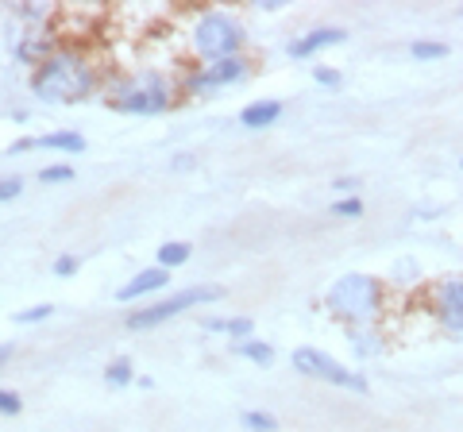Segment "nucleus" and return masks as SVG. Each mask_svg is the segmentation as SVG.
<instances>
[{"label": "nucleus", "instance_id": "bb28decb", "mask_svg": "<svg viewBox=\"0 0 463 432\" xmlns=\"http://www.w3.org/2000/svg\"><path fill=\"white\" fill-rule=\"evenodd\" d=\"M74 270H78V258H74V255H58V258H54V275L66 278V275H74Z\"/></svg>", "mask_w": 463, "mask_h": 432}, {"label": "nucleus", "instance_id": "f8f14e48", "mask_svg": "<svg viewBox=\"0 0 463 432\" xmlns=\"http://www.w3.org/2000/svg\"><path fill=\"white\" fill-rule=\"evenodd\" d=\"M347 340H352V352L364 355V359H374L386 352V340L379 333V324H359V328H347Z\"/></svg>", "mask_w": 463, "mask_h": 432}, {"label": "nucleus", "instance_id": "b1692460", "mask_svg": "<svg viewBox=\"0 0 463 432\" xmlns=\"http://www.w3.org/2000/svg\"><path fill=\"white\" fill-rule=\"evenodd\" d=\"M20 190H24V182L20 178H0V201H12V197H20Z\"/></svg>", "mask_w": 463, "mask_h": 432}, {"label": "nucleus", "instance_id": "6e6552de", "mask_svg": "<svg viewBox=\"0 0 463 432\" xmlns=\"http://www.w3.org/2000/svg\"><path fill=\"white\" fill-rule=\"evenodd\" d=\"M429 313L448 333H463V278H440L429 290Z\"/></svg>", "mask_w": 463, "mask_h": 432}, {"label": "nucleus", "instance_id": "a211bd4d", "mask_svg": "<svg viewBox=\"0 0 463 432\" xmlns=\"http://www.w3.org/2000/svg\"><path fill=\"white\" fill-rule=\"evenodd\" d=\"M240 425L248 432H279V417L267 413V409H243L240 413Z\"/></svg>", "mask_w": 463, "mask_h": 432}, {"label": "nucleus", "instance_id": "dca6fc26", "mask_svg": "<svg viewBox=\"0 0 463 432\" xmlns=\"http://www.w3.org/2000/svg\"><path fill=\"white\" fill-rule=\"evenodd\" d=\"M190 243H182V239H174V243H163L158 248V267L163 270H174V267H182V263H190Z\"/></svg>", "mask_w": 463, "mask_h": 432}, {"label": "nucleus", "instance_id": "9b49d317", "mask_svg": "<svg viewBox=\"0 0 463 432\" xmlns=\"http://www.w3.org/2000/svg\"><path fill=\"white\" fill-rule=\"evenodd\" d=\"M32 147H51V151L81 155V151H85V139H81L78 132H51V136H39V139H20L12 151H32Z\"/></svg>", "mask_w": 463, "mask_h": 432}, {"label": "nucleus", "instance_id": "a878e982", "mask_svg": "<svg viewBox=\"0 0 463 432\" xmlns=\"http://www.w3.org/2000/svg\"><path fill=\"white\" fill-rule=\"evenodd\" d=\"M313 81H321V85H340V74L332 66H313Z\"/></svg>", "mask_w": 463, "mask_h": 432}, {"label": "nucleus", "instance_id": "4be33fe9", "mask_svg": "<svg viewBox=\"0 0 463 432\" xmlns=\"http://www.w3.org/2000/svg\"><path fill=\"white\" fill-rule=\"evenodd\" d=\"M24 409V401L16 390H0V417H16Z\"/></svg>", "mask_w": 463, "mask_h": 432}, {"label": "nucleus", "instance_id": "c756f323", "mask_svg": "<svg viewBox=\"0 0 463 432\" xmlns=\"http://www.w3.org/2000/svg\"><path fill=\"white\" fill-rule=\"evenodd\" d=\"M459 170H463V158H459Z\"/></svg>", "mask_w": 463, "mask_h": 432}, {"label": "nucleus", "instance_id": "4468645a", "mask_svg": "<svg viewBox=\"0 0 463 432\" xmlns=\"http://www.w3.org/2000/svg\"><path fill=\"white\" fill-rule=\"evenodd\" d=\"M205 328H209V333H228L236 340H248L255 324H251V316H209Z\"/></svg>", "mask_w": 463, "mask_h": 432}, {"label": "nucleus", "instance_id": "20e7f679", "mask_svg": "<svg viewBox=\"0 0 463 432\" xmlns=\"http://www.w3.org/2000/svg\"><path fill=\"white\" fill-rule=\"evenodd\" d=\"M194 51L209 62H221V59H236L240 47H243V23L228 12H205L197 23H194Z\"/></svg>", "mask_w": 463, "mask_h": 432}, {"label": "nucleus", "instance_id": "1a4fd4ad", "mask_svg": "<svg viewBox=\"0 0 463 432\" xmlns=\"http://www.w3.org/2000/svg\"><path fill=\"white\" fill-rule=\"evenodd\" d=\"M344 39H347L344 27H313V32L289 42V59H313V54H321L328 47H340Z\"/></svg>", "mask_w": 463, "mask_h": 432}, {"label": "nucleus", "instance_id": "c85d7f7f", "mask_svg": "<svg viewBox=\"0 0 463 432\" xmlns=\"http://www.w3.org/2000/svg\"><path fill=\"white\" fill-rule=\"evenodd\" d=\"M12 359H16V348H12V343H0V367L12 363Z\"/></svg>", "mask_w": 463, "mask_h": 432}, {"label": "nucleus", "instance_id": "0eeeda50", "mask_svg": "<svg viewBox=\"0 0 463 432\" xmlns=\"http://www.w3.org/2000/svg\"><path fill=\"white\" fill-rule=\"evenodd\" d=\"M243 78H248V59L236 54V59H221V62H209V66L194 70V74L185 78V93L209 97V93H221V89H228V85H236Z\"/></svg>", "mask_w": 463, "mask_h": 432}, {"label": "nucleus", "instance_id": "ddd939ff", "mask_svg": "<svg viewBox=\"0 0 463 432\" xmlns=\"http://www.w3.org/2000/svg\"><path fill=\"white\" fill-rule=\"evenodd\" d=\"M279 117H282V105H279V100H255V105H248V108L240 112V124L251 127V132H259V127H270Z\"/></svg>", "mask_w": 463, "mask_h": 432}, {"label": "nucleus", "instance_id": "423d86ee", "mask_svg": "<svg viewBox=\"0 0 463 432\" xmlns=\"http://www.w3.org/2000/svg\"><path fill=\"white\" fill-rule=\"evenodd\" d=\"M221 297H224L221 286H190V290L170 294L166 301H158V305H151V309L132 313L128 316V328H155V324H163V321H170V316H178L185 309L205 305V301H221Z\"/></svg>", "mask_w": 463, "mask_h": 432}, {"label": "nucleus", "instance_id": "39448f33", "mask_svg": "<svg viewBox=\"0 0 463 432\" xmlns=\"http://www.w3.org/2000/svg\"><path fill=\"white\" fill-rule=\"evenodd\" d=\"M289 363H294L298 374H306V379H317V382H328V386H340V390H355V394H367V379L355 371H347L340 359L325 355L321 348H298L289 355Z\"/></svg>", "mask_w": 463, "mask_h": 432}, {"label": "nucleus", "instance_id": "aec40b11", "mask_svg": "<svg viewBox=\"0 0 463 432\" xmlns=\"http://www.w3.org/2000/svg\"><path fill=\"white\" fill-rule=\"evenodd\" d=\"M39 182H43V185L74 182V166H66V163H58V166H43V170H39Z\"/></svg>", "mask_w": 463, "mask_h": 432}, {"label": "nucleus", "instance_id": "cd10ccee", "mask_svg": "<svg viewBox=\"0 0 463 432\" xmlns=\"http://www.w3.org/2000/svg\"><path fill=\"white\" fill-rule=\"evenodd\" d=\"M332 190L344 193V197H355V190H359V178H336V182H332Z\"/></svg>", "mask_w": 463, "mask_h": 432}, {"label": "nucleus", "instance_id": "393cba45", "mask_svg": "<svg viewBox=\"0 0 463 432\" xmlns=\"http://www.w3.org/2000/svg\"><path fill=\"white\" fill-rule=\"evenodd\" d=\"M16 16H20V20H47L51 8H43V5H24V8H16Z\"/></svg>", "mask_w": 463, "mask_h": 432}, {"label": "nucleus", "instance_id": "7c9ffc66", "mask_svg": "<svg viewBox=\"0 0 463 432\" xmlns=\"http://www.w3.org/2000/svg\"><path fill=\"white\" fill-rule=\"evenodd\" d=\"M459 16H463V8H459Z\"/></svg>", "mask_w": 463, "mask_h": 432}, {"label": "nucleus", "instance_id": "412c9836", "mask_svg": "<svg viewBox=\"0 0 463 432\" xmlns=\"http://www.w3.org/2000/svg\"><path fill=\"white\" fill-rule=\"evenodd\" d=\"M332 216H347V221H355V216H364V201L359 197H340L336 205H332Z\"/></svg>", "mask_w": 463, "mask_h": 432}, {"label": "nucleus", "instance_id": "2eb2a0df", "mask_svg": "<svg viewBox=\"0 0 463 432\" xmlns=\"http://www.w3.org/2000/svg\"><path fill=\"white\" fill-rule=\"evenodd\" d=\"M232 352L236 355H243V359H251V363H259V367H270L274 363V348L270 343H263V340H236L232 343Z\"/></svg>", "mask_w": 463, "mask_h": 432}, {"label": "nucleus", "instance_id": "5701e85b", "mask_svg": "<svg viewBox=\"0 0 463 432\" xmlns=\"http://www.w3.org/2000/svg\"><path fill=\"white\" fill-rule=\"evenodd\" d=\"M51 313H54V305H32V309L16 313V321H20V324H35V321H47Z\"/></svg>", "mask_w": 463, "mask_h": 432}, {"label": "nucleus", "instance_id": "f3484780", "mask_svg": "<svg viewBox=\"0 0 463 432\" xmlns=\"http://www.w3.org/2000/svg\"><path fill=\"white\" fill-rule=\"evenodd\" d=\"M410 54L417 62H440V59H448V42H440V39H417V42H410Z\"/></svg>", "mask_w": 463, "mask_h": 432}, {"label": "nucleus", "instance_id": "f257e3e1", "mask_svg": "<svg viewBox=\"0 0 463 432\" xmlns=\"http://www.w3.org/2000/svg\"><path fill=\"white\" fill-rule=\"evenodd\" d=\"M32 89L39 100H51V105H74V100H85L97 89V70L78 51H54L35 70Z\"/></svg>", "mask_w": 463, "mask_h": 432}, {"label": "nucleus", "instance_id": "7ed1b4c3", "mask_svg": "<svg viewBox=\"0 0 463 432\" xmlns=\"http://www.w3.org/2000/svg\"><path fill=\"white\" fill-rule=\"evenodd\" d=\"M170 93L174 85L155 74V70H143V74H128L120 81H112L109 89V105L116 112H132V117H155L170 105Z\"/></svg>", "mask_w": 463, "mask_h": 432}, {"label": "nucleus", "instance_id": "6ab92c4d", "mask_svg": "<svg viewBox=\"0 0 463 432\" xmlns=\"http://www.w3.org/2000/svg\"><path fill=\"white\" fill-rule=\"evenodd\" d=\"M105 382L109 386H128V382H132V363H128V359H116V363H109L105 367Z\"/></svg>", "mask_w": 463, "mask_h": 432}, {"label": "nucleus", "instance_id": "9d476101", "mask_svg": "<svg viewBox=\"0 0 463 432\" xmlns=\"http://www.w3.org/2000/svg\"><path fill=\"white\" fill-rule=\"evenodd\" d=\"M170 282V270H163V267H151V270H139V275L128 282V286H120L116 290V297L120 301H136L139 294H155V290H163V286Z\"/></svg>", "mask_w": 463, "mask_h": 432}, {"label": "nucleus", "instance_id": "f03ea898", "mask_svg": "<svg viewBox=\"0 0 463 432\" xmlns=\"http://www.w3.org/2000/svg\"><path fill=\"white\" fill-rule=\"evenodd\" d=\"M386 305V286L374 275H344L332 282V290L325 294V309L344 321L347 328L359 324H379Z\"/></svg>", "mask_w": 463, "mask_h": 432}]
</instances>
